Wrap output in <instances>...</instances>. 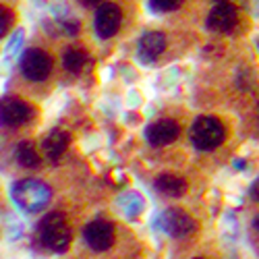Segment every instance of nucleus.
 <instances>
[{
  "mask_svg": "<svg viewBox=\"0 0 259 259\" xmlns=\"http://www.w3.org/2000/svg\"><path fill=\"white\" fill-rule=\"evenodd\" d=\"M218 3H226V0H218Z\"/></svg>",
  "mask_w": 259,
  "mask_h": 259,
  "instance_id": "nucleus-23",
  "label": "nucleus"
},
{
  "mask_svg": "<svg viewBox=\"0 0 259 259\" xmlns=\"http://www.w3.org/2000/svg\"><path fill=\"white\" fill-rule=\"evenodd\" d=\"M149 5L156 13H170V11H177L183 0H149Z\"/></svg>",
  "mask_w": 259,
  "mask_h": 259,
  "instance_id": "nucleus-17",
  "label": "nucleus"
},
{
  "mask_svg": "<svg viewBox=\"0 0 259 259\" xmlns=\"http://www.w3.org/2000/svg\"><path fill=\"white\" fill-rule=\"evenodd\" d=\"M253 226H255V228L259 230V215H257V218H255V222H253Z\"/></svg>",
  "mask_w": 259,
  "mask_h": 259,
  "instance_id": "nucleus-22",
  "label": "nucleus"
},
{
  "mask_svg": "<svg viewBox=\"0 0 259 259\" xmlns=\"http://www.w3.org/2000/svg\"><path fill=\"white\" fill-rule=\"evenodd\" d=\"M9 25H11V13L7 9H3V27H0V35H7Z\"/></svg>",
  "mask_w": 259,
  "mask_h": 259,
  "instance_id": "nucleus-19",
  "label": "nucleus"
},
{
  "mask_svg": "<svg viewBox=\"0 0 259 259\" xmlns=\"http://www.w3.org/2000/svg\"><path fill=\"white\" fill-rule=\"evenodd\" d=\"M62 62H64V67H67V71L79 73L85 64H88V54H85L83 50H79V48H69L67 52H64Z\"/></svg>",
  "mask_w": 259,
  "mask_h": 259,
  "instance_id": "nucleus-16",
  "label": "nucleus"
},
{
  "mask_svg": "<svg viewBox=\"0 0 259 259\" xmlns=\"http://www.w3.org/2000/svg\"><path fill=\"white\" fill-rule=\"evenodd\" d=\"M52 71V58L37 48H29L21 56V73L29 81H44Z\"/></svg>",
  "mask_w": 259,
  "mask_h": 259,
  "instance_id": "nucleus-4",
  "label": "nucleus"
},
{
  "mask_svg": "<svg viewBox=\"0 0 259 259\" xmlns=\"http://www.w3.org/2000/svg\"><path fill=\"white\" fill-rule=\"evenodd\" d=\"M158 222H160V228H162L166 234L175 236V239H183V236H187L189 232H193V228H195L191 215L185 213L183 209H177V207L166 209V211L160 215Z\"/></svg>",
  "mask_w": 259,
  "mask_h": 259,
  "instance_id": "nucleus-5",
  "label": "nucleus"
},
{
  "mask_svg": "<svg viewBox=\"0 0 259 259\" xmlns=\"http://www.w3.org/2000/svg\"><path fill=\"white\" fill-rule=\"evenodd\" d=\"M120 9L112 3H104L100 5V9L96 11V19H94V25H96V33L102 37V39H108L112 37L118 27H120Z\"/></svg>",
  "mask_w": 259,
  "mask_h": 259,
  "instance_id": "nucleus-6",
  "label": "nucleus"
},
{
  "mask_svg": "<svg viewBox=\"0 0 259 259\" xmlns=\"http://www.w3.org/2000/svg\"><path fill=\"white\" fill-rule=\"evenodd\" d=\"M118 207L124 215L128 218H135L137 213L143 211V199L137 195V193H124V195L118 197Z\"/></svg>",
  "mask_w": 259,
  "mask_h": 259,
  "instance_id": "nucleus-14",
  "label": "nucleus"
},
{
  "mask_svg": "<svg viewBox=\"0 0 259 259\" xmlns=\"http://www.w3.org/2000/svg\"><path fill=\"white\" fill-rule=\"evenodd\" d=\"M0 116H3V124L5 126H21V124H25L31 118V108L25 102L11 98V100L3 102Z\"/></svg>",
  "mask_w": 259,
  "mask_h": 259,
  "instance_id": "nucleus-10",
  "label": "nucleus"
},
{
  "mask_svg": "<svg viewBox=\"0 0 259 259\" xmlns=\"http://www.w3.org/2000/svg\"><path fill=\"white\" fill-rule=\"evenodd\" d=\"M39 239L54 253H62V251L69 249V245H71V230H69V224H67V220H64L62 213L54 211V213H48L46 218L41 220V224H39Z\"/></svg>",
  "mask_w": 259,
  "mask_h": 259,
  "instance_id": "nucleus-2",
  "label": "nucleus"
},
{
  "mask_svg": "<svg viewBox=\"0 0 259 259\" xmlns=\"http://www.w3.org/2000/svg\"><path fill=\"white\" fill-rule=\"evenodd\" d=\"M236 21H239V13H236V9L228 3H218L207 15V21L205 25L207 29L211 31H218V33H226L230 29H234Z\"/></svg>",
  "mask_w": 259,
  "mask_h": 259,
  "instance_id": "nucleus-8",
  "label": "nucleus"
},
{
  "mask_svg": "<svg viewBox=\"0 0 259 259\" xmlns=\"http://www.w3.org/2000/svg\"><path fill=\"white\" fill-rule=\"evenodd\" d=\"M189 139L201 152H209L224 141V126L213 116H199L189 128Z\"/></svg>",
  "mask_w": 259,
  "mask_h": 259,
  "instance_id": "nucleus-3",
  "label": "nucleus"
},
{
  "mask_svg": "<svg viewBox=\"0 0 259 259\" xmlns=\"http://www.w3.org/2000/svg\"><path fill=\"white\" fill-rule=\"evenodd\" d=\"M79 3L83 5V7H94V5H98L100 0H79Z\"/></svg>",
  "mask_w": 259,
  "mask_h": 259,
  "instance_id": "nucleus-21",
  "label": "nucleus"
},
{
  "mask_svg": "<svg viewBox=\"0 0 259 259\" xmlns=\"http://www.w3.org/2000/svg\"><path fill=\"white\" fill-rule=\"evenodd\" d=\"M11 197L23 211L35 213V211H41L48 205L52 193H50L46 183L35 181V179H23V181L13 183Z\"/></svg>",
  "mask_w": 259,
  "mask_h": 259,
  "instance_id": "nucleus-1",
  "label": "nucleus"
},
{
  "mask_svg": "<svg viewBox=\"0 0 259 259\" xmlns=\"http://www.w3.org/2000/svg\"><path fill=\"white\" fill-rule=\"evenodd\" d=\"M139 60L143 62H154L164 50H166V37L160 31H147L139 39Z\"/></svg>",
  "mask_w": 259,
  "mask_h": 259,
  "instance_id": "nucleus-11",
  "label": "nucleus"
},
{
  "mask_svg": "<svg viewBox=\"0 0 259 259\" xmlns=\"http://www.w3.org/2000/svg\"><path fill=\"white\" fill-rule=\"evenodd\" d=\"M21 39H23V31L19 29V31H17V33H15V35L9 39V46H7V52H9V54H15V52L19 50V46H21Z\"/></svg>",
  "mask_w": 259,
  "mask_h": 259,
  "instance_id": "nucleus-18",
  "label": "nucleus"
},
{
  "mask_svg": "<svg viewBox=\"0 0 259 259\" xmlns=\"http://www.w3.org/2000/svg\"><path fill=\"white\" fill-rule=\"evenodd\" d=\"M251 197L259 201V179H257V181L251 185Z\"/></svg>",
  "mask_w": 259,
  "mask_h": 259,
  "instance_id": "nucleus-20",
  "label": "nucleus"
},
{
  "mask_svg": "<svg viewBox=\"0 0 259 259\" xmlns=\"http://www.w3.org/2000/svg\"><path fill=\"white\" fill-rule=\"evenodd\" d=\"M156 189L160 193H164V195H168V197H181L187 191V183L181 177H175V175H160L158 181H156Z\"/></svg>",
  "mask_w": 259,
  "mask_h": 259,
  "instance_id": "nucleus-13",
  "label": "nucleus"
},
{
  "mask_svg": "<svg viewBox=\"0 0 259 259\" xmlns=\"http://www.w3.org/2000/svg\"><path fill=\"white\" fill-rule=\"evenodd\" d=\"M179 137V124L170 118H162V120H156L152 122L147 128H145V139L156 145V147H162V145H168Z\"/></svg>",
  "mask_w": 259,
  "mask_h": 259,
  "instance_id": "nucleus-9",
  "label": "nucleus"
},
{
  "mask_svg": "<svg viewBox=\"0 0 259 259\" xmlns=\"http://www.w3.org/2000/svg\"><path fill=\"white\" fill-rule=\"evenodd\" d=\"M83 239L90 249L94 251H106L114 241V228L104 220H94L83 228Z\"/></svg>",
  "mask_w": 259,
  "mask_h": 259,
  "instance_id": "nucleus-7",
  "label": "nucleus"
},
{
  "mask_svg": "<svg viewBox=\"0 0 259 259\" xmlns=\"http://www.w3.org/2000/svg\"><path fill=\"white\" fill-rule=\"evenodd\" d=\"M17 160H19L21 166H25V168H35V166H39V154L35 152L33 143H29V141L19 143V145H17Z\"/></svg>",
  "mask_w": 259,
  "mask_h": 259,
  "instance_id": "nucleus-15",
  "label": "nucleus"
},
{
  "mask_svg": "<svg viewBox=\"0 0 259 259\" xmlns=\"http://www.w3.org/2000/svg\"><path fill=\"white\" fill-rule=\"evenodd\" d=\"M69 147V135L64 131H58V128H54V131H50L44 139V143H41V149H44V156L52 162H56L62 154L64 149Z\"/></svg>",
  "mask_w": 259,
  "mask_h": 259,
  "instance_id": "nucleus-12",
  "label": "nucleus"
}]
</instances>
